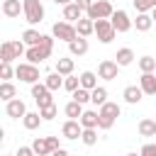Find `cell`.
I'll return each mask as SVG.
<instances>
[{
	"instance_id": "obj_22",
	"label": "cell",
	"mask_w": 156,
	"mask_h": 156,
	"mask_svg": "<svg viewBox=\"0 0 156 156\" xmlns=\"http://www.w3.org/2000/svg\"><path fill=\"white\" fill-rule=\"evenodd\" d=\"M90 102L98 105V107H102V105L107 102V88H102V85L93 88V90H90Z\"/></svg>"
},
{
	"instance_id": "obj_17",
	"label": "cell",
	"mask_w": 156,
	"mask_h": 156,
	"mask_svg": "<svg viewBox=\"0 0 156 156\" xmlns=\"http://www.w3.org/2000/svg\"><path fill=\"white\" fill-rule=\"evenodd\" d=\"M139 85H141V90H144L146 95H156V76H154V73H141Z\"/></svg>"
},
{
	"instance_id": "obj_46",
	"label": "cell",
	"mask_w": 156,
	"mask_h": 156,
	"mask_svg": "<svg viewBox=\"0 0 156 156\" xmlns=\"http://www.w3.org/2000/svg\"><path fill=\"white\" fill-rule=\"evenodd\" d=\"M151 17H154V20H156V7H154V10H151Z\"/></svg>"
},
{
	"instance_id": "obj_11",
	"label": "cell",
	"mask_w": 156,
	"mask_h": 156,
	"mask_svg": "<svg viewBox=\"0 0 156 156\" xmlns=\"http://www.w3.org/2000/svg\"><path fill=\"white\" fill-rule=\"evenodd\" d=\"M24 56L29 58V63H41L44 58H49V56H51V49H49V46H41V44H37V46H29Z\"/></svg>"
},
{
	"instance_id": "obj_24",
	"label": "cell",
	"mask_w": 156,
	"mask_h": 156,
	"mask_svg": "<svg viewBox=\"0 0 156 156\" xmlns=\"http://www.w3.org/2000/svg\"><path fill=\"white\" fill-rule=\"evenodd\" d=\"M32 149L37 151V156H49L51 154V146H49V139L46 136H37L34 144H32Z\"/></svg>"
},
{
	"instance_id": "obj_21",
	"label": "cell",
	"mask_w": 156,
	"mask_h": 156,
	"mask_svg": "<svg viewBox=\"0 0 156 156\" xmlns=\"http://www.w3.org/2000/svg\"><path fill=\"white\" fill-rule=\"evenodd\" d=\"M151 24H154V17H151L149 12H139V15H136V20H134V27H136L139 32H149V29H151Z\"/></svg>"
},
{
	"instance_id": "obj_20",
	"label": "cell",
	"mask_w": 156,
	"mask_h": 156,
	"mask_svg": "<svg viewBox=\"0 0 156 156\" xmlns=\"http://www.w3.org/2000/svg\"><path fill=\"white\" fill-rule=\"evenodd\" d=\"M136 129H139V134H141V136H154V134H156V119L144 117V119H139Z\"/></svg>"
},
{
	"instance_id": "obj_43",
	"label": "cell",
	"mask_w": 156,
	"mask_h": 156,
	"mask_svg": "<svg viewBox=\"0 0 156 156\" xmlns=\"http://www.w3.org/2000/svg\"><path fill=\"white\" fill-rule=\"evenodd\" d=\"M76 2H78V7H83V10L88 12V10H90V5H93L95 0H76Z\"/></svg>"
},
{
	"instance_id": "obj_45",
	"label": "cell",
	"mask_w": 156,
	"mask_h": 156,
	"mask_svg": "<svg viewBox=\"0 0 156 156\" xmlns=\"http://www.w3.org/2000/svg\"><path fill=\"white\" fill-rule=\"evenodd\" d=\"M54 2H56V5H63V7H66V5H71V0H54Z\"/></svg>"
},
{
	"instance_id": "obj_10",
	"label": "cell",
	"mask_w": 156,
	"mask_h": 156,
	"mask_svg": "<svg viewBox=\"0 0 156 156\" xmlns=\"http://www.w3.org/2000/svg\"><path fill=\"white\" fill-rule=\"evenodd\" d=\"M110 20H112V27H115L117 32H129V29H132V20H129V15H127L124 10H115Z\"/></svg>"
},
{
	"instance_id": "obj_34",
	"label": "cell",
	"mask_w": 156,
	"mask_h": 156,
	"mask_svg": "<svg viewBox=\"0 0 156 156\" xmlns=\"http://www.w3.org/2000/svg\"><path fill=\"white\" fill-rule=\"evenodd\" d=\"M73 100L80 102V105L90 102V90H88V88H78V90H73Z\"/></svg>"
},
{
	"instance_id": "obj_12",
	"label": "cell",
	"mask_w": 156,
	"mask_h": 156,
	"mask_svg": "<svg viewBox=\"0 0 156 156\" xmlns=\"http://www.w3.org/2000/svg\"><path fill=\"white\" fill-rule=\"evenodd\" d=\"M61 132H63L66 139H78L83 134V124H80V119H66L63 127H61Z\"/></svg>"
},
{
	"instance_id": "obj_36",
	"label": "cell",
	"mask_w": 156,
	"mask_h": 156,
	"mask_svg": "<svg viewBox=\"0 0 156 156\" xmlns=\"http://www.w3.org/2000/svg\"><path fill=\"white\" fill-rule=\"evenodd\" d=\"M134 7H136V12H149L156 7V0H134Z\"/></svg>"
},
{
	"instance_id": "obj_35",
	"label": "cell",
	"mask_w": 156,
	"mask_h": 156,
	"mask_svg": "<svg viewBox=\"0 0 156 156\" xmlns=\"http://www.w3.org/2000/svg\"><path fill=\"white\" fill-rule=\"evenodd\" d=\"M80 139H83V144H88V146H93V144L98 141V132H95V127H93V129H83V134H80Z\"/></svg>"
},
{
	"instance_id": "obj_27",
	"label": "cell",
	"mask_w": 156,
	"mask_h": 156,
	"mask_svg": "<svg viewBox=\"0 0 156 156\" xmlns=\"http://www.w3.org/2000/svg\"><path fill=\"white\" fill-rule=\"evenodd\" d=\"M80 88H88V90L98 88V76L93 71H83L80 73Z\"/></svg>"
},
{
	"instance_id": "obj_32",
	"label": "cell",
	"mask_w": 156,
	"mask_h": 156,
	"mask_svg": "<svg viewBox=\"0 0 156 156\" xmlns=\"http://www.w3.org/2000/svg\"><path fill=\"white\" fill-rule=\"evenodd\" d=\"M44 83H46L49 90H58V88H63V78H61V73H49V76L44 78Z\"/></svg>"
},
{
	"instance_id": "obj_2",
	"label": "cell",
	"mask_w": 156,
	"mask_h": 156,
	"mask_svg": "<svg viewBox=\"0 0 156 156\" xmlns=\"http://www.w3.org/2000/svg\"><path fill=\"white\" fill-rule=\"evenodd\" d=\"M119 115H122V110H119L117 102H105L100 107V122H98V127L100 129H112V124H115V119Z\"/></svg>"
},
{
	"instance_id": "obj_41",
	"label": "cell",
	"mask_w": 156,
	"mask_h": 156,
	"mask_svg": "<svg viewBox=\"0 0 156 156\" xmlns=\"http://www.w3.org/2000/svg\"><path fill=\"white\" fill-rule=\"evenodd\" d=\"M15 156H37V151H34V149H32V146H20V149H17V154H15Z\"/></svg>"
},
{
	"instance_id": "obj_42",
	"label": "cell",
	"mask_w": 156,
	"mask_h": 156,
	"mask_svg": "<svg viewBox=\"0 0 156 156\" xmlns=\"http://www.w3.org/2000/svg\"><path fill=\"white\" fill-rule=\"evenodd\" d=\"M46 139H49V146H51V151L61 149V146H58V136H46Z\"/></svg>"
},
{
	"instance_id": "obj_5",
	"label": "cell",
	"mask_w": 156,
	"mask_h": 156,
	"mask_svg": "<svg viewBox=\"0 0 156 156\" xmlns=\"http://www.w3.org/2000/svg\"><path fill=\"white\" fill-rule=\"evenodd\" d=\"M95 34L102 44H110L117 34V29L112 27V20H95Z\"/></svg>"
},
{
	"instance_id": "obj_25",
	"label": "cell",
	"mask_w": 156,
	"mask_h": 156,
	"mask_svg": "<svg viewBox=\"0 0 156 156\" xmlns=\"http://www.w3.org/2000/svg\"><path fill=\"white\" fill-rule=\"evenodd\" d=\"M115 61H117L119 66H129V63L134 61V51H132L129 46H122V49L117 51V56H115Z\"/></svg>"
},
{
	"instance_id": "obj_4",
	"label": "cell",
	"mask_w": 156,
	"mask_h": 156,
	"mask_svg": "<svg viewBox=\"0 0 156 156\" xmlns=\"http://www.w3.org/2000/svg\"><path fill=\"white\" fill-rule=\"evenodd\" d=\"M112 12H115V7L110 0H95L88 10V17L90 20H107V17H112Z\"/></svg>"
},
{
	"instance_id": "obj_7",
	"label": "cell",
	"mask_w": 156,
	"mask_h": 156,
	"mask_svg": "<svg viewBox=\"0 0 156 156\" xmlns=\"http://www.w3.org/2000/svg\"><path fill=\"white\" fill-rule=\"evenodd\" d=\"M15 73H17V78H20V80L32 83V85L39 80V68H37L34 63H20V66L15 68Z\"/></svg>"
},
{
	"instance_id": "obj_37",
	"label": "cell",
	"mask_w": 156,
	"mask_h": 156,
	"mask_svg": "<svg viewBox=\"0 0 156 156\" xmlns=\"http://www.w3.org/2000/svg\"><path fill=\"white\" fill-rule=\"evenodd\" d=\"M63 88H66L68 93L78 90V88H80V78H76V76H66V80H63Z\"/></svg>"
},
{
	"instance_id": "obj_13",
	"label": "cell",
	"mask_w": 156,
	"mask_h": 156,
	"mask_svg": "<svg viewBox=\"0 0 156 156\" xmlns=\"http://www.w3.org/2000/svg\"><path fill=\"white\" fill-rule=\"evenodd\" d=\"M122 95H124V100H127L129 105H139V102H141V98H144L146 93L141 90V85H127Z\"/></svg>"
},
{
	"instance_id": "obj_1",
	"label": "cell",
	"mask_w": 156,
	"mask_h": 156,
	"mask_svg": "<svg viewBox=\"0 0 156 156\" xmlns=\"http://www.w3.org/2000/svg\"><path fill=\"white\" fill-rule=\"evenodd\" d=\"M22 54H27L22 39H20V41H2V46H0V61H2V63H12V61L20 58Z\"/></svg>"
},
{
	"instance_id": "obj_40",
	"label": "cell",
	"mask_w": 156,
	"mask_h": 156,
	"mask_svg": "<svg viewBox=\"0 0 156 156\" xmlns=\"http://www.w3.org/2000/svg\"><path fill=\"white\" fill-rule=\"evenodd\" d=\"M139 154H141V156H156V144H144Z\"/></svg>"
},
{
	"instance_id": "obj_14",
	"label": "cell",
	"mask_w": 156,
	"mask_h": 156,
	"mask_svg": "<svg viewBox=\"0 0 156 156\" xmlns=\"http://www.w3.org/2000/svg\"><path fill=\"white\" fill-rule=\"evenodd\" d=\"M5 112L10 115V117H24L27 115V107H24V102L20 100V98H15V100H7V107H5Z\"/></svg>"
},
{
	"instance_id": "obj_47",
	"label": "cell",
	"mask_w": 156,
	"mask_h": 156,
	"mask_svg": "<svg viewBox=\"0 0 156 156\" xmlns=\"http://www.w3.org/2000/svg\"><path fill=\"white\" fill-rule=\"evenodd\" d=\"M127 156H141V154H127Z\"/></svg>"
},
{
	"instance_id": "obj_16",
	"label": "cell",
	"mask_w": 156,
	"mask_h": 156,
	"mask_svg": "<svg viewBox=\"0 0 156 156\" xmlns=\"http://www.w3.org/2000/svg\"><path fill=\"white\" fill-rule=\"evenodd\" d=\"M98 122H100V112H98V110H85V112L80 115L83 129H93V127H98Z\"/></svg>"
},
{
	"instance_id": "obj_33",
	"label": "cell",
	"mask_w": 156,
	"mask_h": 156,
	"mask_svg": "<svg viewBox=\"0 0 156 156\" xmlns=\"http://www.w3.org/2000/svg\"><path fill=\"white\" fill-rule=\"evenodd\" d=\"M15 95H17L15 85H12L10 80H5V83L0 85V98H2V100H15Z\"/></svg>"
},
{
	"instance_id": "obj_30",
	"label": "cell",
	"mask_w": 156,
	"mask_h": 156,
	"mask_svg": "<svg viewBox=\"0 0 156 156\" xmlns=\"http://www.w3.org/2000/svg\"><path fill=\"white\" fill-rule=\"evenodd\" d=\"M136 66H139L141 73H154V68H156V58H154V56H141V58L136 61Z\"/></svg>"
},
{
	"instance_id": "obj_28",
	"label": "cell",
	"mask_w": 156,
	"mask_h": 156,
	"mask_svg": "<svg viewBox=\"0 0 156 156\" xmlns=\"http://www.w3.org/2000/svg\"><path fill=\"white\" fill-rule=\"evenodd\" d=\"M85 110H83V105L80 102H76V100H71L68 105H66V117L68 119H80V115H83Z\"/></svg>"
},
{
	"instance_id": "obj_29",
	"label": "cell",
	"mask_w": 156,
	"mask_h": 156,
	"mask_svg": "<svg viewBox=\"0 0 156 156\" xmlns=\"http://www.w3.org/2000/svg\"><path fill=\"white\" fill-rule=\"evenodd\" d=\"M22 41H24L27 46H37V44L41 41V34H39L37 29H24V32H22Z\"/></svg>"
},
{
	"instance_id": "obj_39",
	"label": "cell",
	"mask_w": 156,
	"mask_h": 156,
	"mask_svg": "<svg viewBox=\"0 0 156 156\" xmlns=\"http://www.w3.org/2000/svg\"><path fill=\"white\" fill-rule=\"evenodd\" d=\"M12 76H17V73L12 71V66H10V63H2V66H0V78H2V80H10Z\"/></svg>"
},
{
	"instance_id": "obj_6",
	"label": "cell",
	"mask_w": 156,
	"mask_h": 156,
	"mask_svg": "<svg viewBox=\"0 0 156 156\" xmlns=\"http://www.w3.org/2000/svg\"><path fill=\"white\" fill-rule=\"evenodd\" d=\"M51 34H54L56 39L73 41V39L78 37V29H76V24H71V22H56V24H54V29H51Z\"/></svg>"
},
{
	"instance_id": "obj_9",
	"label": "cell",
	"mask_w": 156,
	"mask_h": 156,
	"mask_svg": "<svg viewBox=\"0 0 156 156\" xmlns=\"http://www.w3.org/2000/svg\"><path fill=\"white\" fill-rule=\"evenodd\" d=\"M117 71H119V63L112 61V58H105V61H100V66H98V76L105 78V80H115V78H117Z\"/></svg>"
},
{
	"instance_id": "obj_18",
	"label": "cell",
	"mask_w": 156,
	"mask_h": 156,
	"mask_svg": "<svg viewBox=\"0 0 156 156\" xmlns=\"http://www.w3.org/2000/svg\"><path fill=\"white\" fill-rule=\"evenodd\" d=\"M83 7H78V2H71V5H66L63 7V20H68V22H78L80 17H83Z\"/></svg>"
},
{
	"instance_id": "obj_3",
	"label": "cell",
	"mask_w": 156,
	"mask_h": 156,
	"mask_svg": "<svg viewBox=\"0 0 156 156\" xmlns=\"http://www.w3.org/2000/svg\"><path fill=\"white\" fill-rule=\"evenodd\" d=\"M22 7H24L22 12H24V17H27L29 24H37V22L44 20V5H41V0H24Z\"/></svg>"
},
{
	"instance_id": "obj_38",
	"label": "cell",
	"mask_w": 156,
	"mask_h": 156,
	"mask_svg": "<svg viewBox=\"0 0 156 156\" xmlns=\"http://www.w3.org/2000/svg\"><path fill=\"white\" fill-rule=\"evenodd\" d=\"M39 112H41L44 119H54V117H56V105L51 102V105H46V107H39Z\"/></svg>"
},
{
	"instance_id": "obj_26",
	"label": "cell",
	"mask_w": 156,
	"mask_h": 156,
	"mask_svg": "<svg viewBox=\"0 0 156 156\" xmlns=\"http://www.w3.org/2000/svg\"><path fill=\"white\" fill-rule=\"evenodd\" d=\"M41 119H44L41 112H27V115L22 117V124H24L27 129H37V127L41 124Z\"/></svg>"
},
{
	"instance_id": "obj_31",
	"label": "cell",
	"mask_w": 156,
	"mask_h": 156,
	"mask_svg": "<svg viewBox=\"0 0 156 156\" xmlns=\"http://www.w3.org/2000/svg\"><path fill=\"white\" fill-rule=\"evenodd\" d=\"M56 73L71 76V73H73V58H58V61H56Z\"/></svg>"
},
{
	"instance_id": "obj_8",
	"label": "cell",
	"mask_w": 156,
	"mask_h": 156,
	"mask_svg": "<svg viewBox=\"0 0 156 156\" xmlns=\"http://www.w3.org/2000/svg\"><path fill=\"white\" fill-rule=\"evenodd\" d=\"M32 98L37 100V105H39V107H46V105H51V102H54L51 90L46 88V83H34V85H32Z\"/></svg>"
},
{
	"instance_id": "obj_44",
	"label": "cell",
	"mask_w": 156,
	"mask_h": 156,
	"mask_svg": "<svg viewBox=\"0 0 156 156\" xmlns=\"http://www.w3.org/2000/svg\"><path fill=\"white\" fill-rule=\"evenodd\" d=\"M51 156H68V151L66 149H56V151H51Z\"/></svg>"
},
{
	"instance_id": "obj_23",
	"label": "cell",
	"mask_w": 156,
	"mask_h": 156,
	"mask_svg": "<svg viewBox=\"0 0 156 156\" xmlns=\"http://www.w3.org/2000/svg\"><path fill=\"white\" fill-rule=\"evenodd\" d=\"M20 10H24V7H20V0H2V15L5 17H20Z\"/></svg>"
},
{
	"instance_id": "obj_19",
	"label": "cell",
	"mask_w": 156,
	"mask_h": 156,
	"mask_svg": "<svg viewBox=\"0 0 156 156\" xmlns=\"http://www.w3.org/2000/svg\"><path fill=\"white\" fill-rule=\"evenodd\" d=\"M68 49H71V54H73V56H83V54L88 51V39L78 34L73 41H68Z\"/></svg>"
},
{
	"instance_id": "obj_15",
	"label": "cell",
	"mask_w": 156,
	"mask_h": 156,
	"mask_svg": "<svg viewBox=\"0 0 156 156\" xmlns=\"http://www.w3.org/2000/svg\"><path fill=\"white\" fill-rule=\"evenodd\" d=\"M76 29H78L80 37H90V34L95 32V20H90V17L85 15V17H80V20L76 22Z\"/></svg>"
}]
</instances>
